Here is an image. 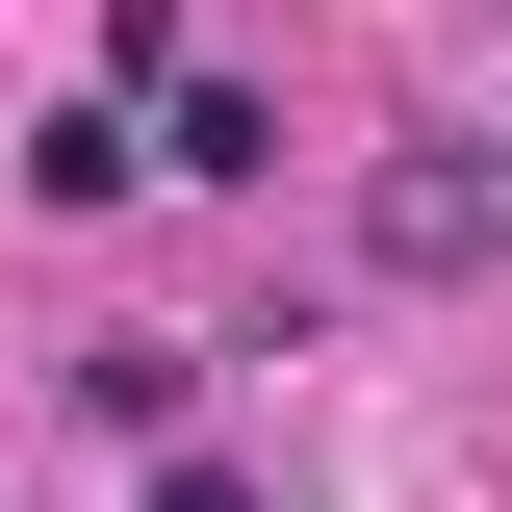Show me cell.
<instances>
[{
  "mask_svg": "<svg viewBox=\"0 0 512 512\" xmlns=\"http://www.w3.org/2000/svg\"><path fill=\"white\" fill-rule=\"evenodd\" d=\"M154 180H282V103L256 77H154Z\"/></svg>",
  "mask_w": 512,
  "mask_h": 512,
  "instance_id": "obj_2",
  "label": "cell"
},
{
  "mask_svg": "<svg viewBox=\"0 0 512 512\" xmlns=\"http://www.w3.org/2000/svg\"><path fill=\"white\" fill-rule=\"evenodd\" d=\"M154 512H256V461H154Z\"/></svg>",
  "mask_w": 512,
  "mask_h": 512,
  "instance_id": "obj_5",
  "label": "cell"
},
{
  "mask_svg": "<svg viewBox=\"0 0 512 512\" xmlns=\"http://www.w3.org/2000/svg\"><path fill=\"white\" fill-rule=\"evenodd\" d=\"M461 256H512V154L487 128H410L384 154V282H461Z\"/></svg>",
  "mask_w": 512,
  "mask_h": 512,
  "instance_id": "obj_1",
  "label": "cell"
},
{
  "mask_svg": "<svg viewBox=\"0 0 512 512\" xmlns=\"http://www.w3.org/2000/svg\"><path fill=\"white\" fill-rule=\"evenodd\" d=\"M128 180H154V154H128V103H52V128H26V205H128Z\"/></svg>",
  "mask_w": 512,
  "mask_h": 512,
  "instance_id": "obj_4",
  "label": "cell"
},
{
  "mask_svg": "<svg viewBox=\"0 0 512 512\" xmlns=\"http://www.w3.org/2000/svg\"><path fill=\"white\" fill-rule=\"evenodd\" d=\"M180 384H205V333H103V359H77V410H103V436H180Z\"/></svg>",
  "mask_w": 512,
  "mask_h": 512,
  "instance_id": "obj_3",
  "label": "cell"
}]
</instances>
